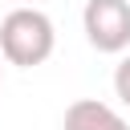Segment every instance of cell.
Segmentation results:
<instances>
[{
  "instance_id": "6da1fadb",
  "label": "cell",
  "mask_w": 130,
  "mask_h": 130,
  "mask_svg": "<svg viewBox=\"0 0 130 130\" xmlns=\"http://www.w3.org/2000/svg\"><path fill=\"white\" fill-rule=\"evenodd\" d=\"M53 45H57L53 20L41 8H32V4H20V8H12L0 20V57L8 65L32 69V65L53 57Z\"/></svg>"
},
{
  "instance_id": "7a4b0ae2",
  "label": "cell",
  "mask_w": 130,
  "mask_h": 130,
  "mask_svg": "<svg viewBox=\"0 0 130 130\" xmlns=\"http://www.w3.org/2000/svg\"><path fill=\"white\" fill-rule=\"evenodd\" d=\"M81 28L98 53H126L130 49V0H85Z\"/></svg>"
},
{
  "instance_id": "3957f363",
  "label": "cell",
  "mask_w": 130,
  "mask_h": 130,
  "mask_svg": "<svg viewBox=\"0 0 130 130\" xmlns=\"http://www.w3.org/2000/svg\"><path fill=\"white\" fill-rule=\"evenodd\" d=\"M65 130H130V126L114 106H106L98 98H77L65 110Z\"/></svg>"
},
{
  "instance_id": "277c9868",
  "label": "cell",
  "mask_w": 130,
  "mask_h": 130,
  "mask_svg": "<svg viewBox=\"0 0 130 130\" xmlns=\"http://www.w3.org/2000/svg\"><path fill=\"white\" fill-rule=\"evenodd\" d=\"M114 93H118V102L122 106H130V53L118 61V69H114Z\"/></svg>"
},
{
  "instance_id": "5b68a950",
  "label": "cell",
  "mask_w": 130,
  "mask_h": 130,
  "mask_svg": "<svg viewBox=\"0 0 130 130\" xmlns=\"http://www.w3.org/2000/svg\"><path fill=\"white\" fill-rule=\"evenodd\" d=\"M24 4H28V0H24Z\"/></svg>"
}]
</instances>
